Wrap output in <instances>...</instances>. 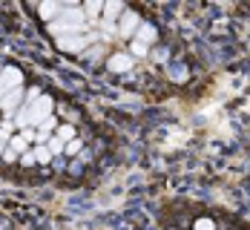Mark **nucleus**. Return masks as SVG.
I'll list each match as a JSON object with an SVG mask.
<instances>
[{"instance_id": "obj_1", "label": "nucleus", "mask_w": 250, "mask_h": 230, "mask_svg": "<svg viewBox=\"0 0 250 230\" xmlns=\"http://www.w3.org/2000/svg\"><path fill=\"white\" fill-rule=\"evenodd\" d=\"M46 29H49L55 38H63V35H81V32L86 29V15H83V9H81V6L61 9V15H58Z\"/></svg>"}, {"instance_id": "obj_2", "label": "nucleus", "mask_w": 250, "mask_h": 230, "mask_svg": "<svg viewBox=\"0 0 250 230\" xmlns=\"http://www.w3.org/2000/svg\"><path fill=\"white\" fill-rule=\"evenodd\" d=\"M52 109H55V101H52L49 95H41V98L32 104V106H26L29 127H41V124H43V121L52 115Z\"/></svg>"}, {"instance_id": "obj_3", "label": "nucleus", "mask_w": 250, "mask_h": 230, "mask_svg": "<svg viewBox=\"0 0 250 230\" xmlns=\"http://www.w3.org/2000/svg\"><path fill=\"white\" fill-rule=\"evenodd\" d=\"M18 86H23V72L15 69V66H3V69H0V101H3L12 89H18Z\"/></svg>"}, {"instance_id": "obj_4", "label": "nucleus", "mask_w": 250, "mask_h": 230, "mask_svg": "<svg viewBox=\"0 0 250 230\" xmlns=\"http://www.w3.org/2000/svg\"><path fill=\"white\" fill-rule=\"evenodd\" d=\"M86 46H89L86 35H63V38H58V49L66 52V55H81Z\"/></svg>"}, {"instance_id": "obj_5", "label": "nucleus", "mask_w": 250, "mask_h": 230, "mask_svg": "<svg viewBox=\"0 0 250 230\" xmlns=\"http://www.w3.org/2000/svg\"><path fill=\"white\" fill-rule=\"evenodd\" d=\"M138 26H141L138 12H129V9H124V15H121V23H118V35H124V38H135Z\"/></svg>"}, {"instance_id": "obj_6", "label": "nucleus", "mask_w": 250, "mask_h": 230, "mask_svg": "<svg viewBox=\"0 0 250 230\" xmlns=\"http://www.w3.org/2000/svg\"><path fill=\"white\" fill-rule=\"evenodd\" d=\"M23 106V86H18V89H12L3 101H0V109L9 115V118H15V112Z\"/></svg>"}, {"instance_id": "obj_7", "label": "nucleus", "mask_w": 250, "mask_h": 230, "mask_svg": "<svg viewBox=\"0 0 250 230\" xmlns=\"http://www.w3.org/2000/svg\"><path fill=\"white\" fill-rule=\"evenodd\" d=\"M109 69H112V72H129V69H132V55L115 52V55L109 58Z\"/></svg>"}, {"instance_id": "obj_8", "label": "nucleus", "mask_w": 250, "mask_h": 230, "mask_svg": "<svg viewBox=\"0 0 250 230\" xmlns=\"http://www.w3.org/2000/svg\"><path fill=\"white\" fill-rule=\"evenodd\" d=\"M61 9H63L61 3H55V0H46V3H41V6H38V15H41L46 23H52V21L61 15Z\"/></svg>"}, {"instance_id": "obj_9", "label": "nucleus", "mask_w": 250, "mask_h": 230, "mask_svg": "<svg viewBox=\"0 0 250 230\" xmlns=\"http://www.w3.org/2000/svg\"><path fill=\"white\" fill-rule=\"evenodd\" d=\"M132 41H138V43L150 46L152 41H155V26H150V23H141V26H138V32H135V38H132Z\"/></svg>"}, {"instance_id": "obj_10", "label": "nucleus", "mask_w": 250, "mask_h": 230, "mask_svg": "<svg viewBox=\"0 0 250 230\" xmlns=\"http://www.w3.org/2000/svg\"><path fill=\"white\" fill-rule=\"evenodd\" d=\"M104 21H109V23H115V18H121L124 15V3H118V0H109V3H104Z\"/></svg>"}, {"instance_id": "obj_11", "label": "nucleus", "mask_w": 250, "mask_h": 230, "mask_svg": "<svg viewBox=\"0 0 250 230\" xmlns=\"http://www.w3.org/2000/svg\"><path fill=\"white\" fill-rule=\"evenodd\" d=\"M101 12H104V3H101V0H89V3L83 6V15H86V18L92 21V26H95V21H98Z\"/></svg>"}, {"instance_id": "obj_12", "label": "nucleus", "mask_w": 250, "mask_h": 230, "mask_svg": "<svg viewBox=\"0 0 250 230\" xmlns=\"http://www.w3.org/2000/svg\"><path fill=\"white\" fill-rule=\"evenodd\" d=\"M9 150H15L18 155H23L26 150H29V141H26L23 135L18 132V135H12V138H9Z\"/></svg>"}, {"instance_id": "obj_13", "label": "nucleus", "mask_w": 250, "mask_h": 230, "mask_svg": "<svg viewBox=\"0 0 250 230\" xmlns=\"http://www.w3.org/2000/svg\"><path fill=\"white\" fill-rule=\"evenodd\" d=\"M55 135H58V138H61L63 144H69V141L75 138V127H72V124H63V127L55 129Z\"/></svg>"}, {"instance_id": "obj_14", "label": "nucleus", "mask_w": 250, "mask_h": 230, "mask_svg": "<svg viewBox=\"0 0 250 230\" xmlns=\"http://www.w3.org/2000/svg\"><path fill=\"white\" fill-rule=\"evenodd\" d=\"M32 153H35V161H38V164H49L52 161V153L46 150V144H38Z\"/></svg>"}, {"instance_id": "obj_15", "label": "nucleus", "mask_w": 250, "mask_h": 230, "mask_svg": "<svg viewBox=\"0 0 250 230\" xmlns=\"http://www.w3.org/2000/svg\"><path fill=\"white\" fill-rule=\"evenodd\" d=\"M63 147H66V144H63V141H61V138H58V135H49V141H46V150H49L52 155L63 153Z\"/></svg>"}, {"instance_id": "obj_16", "label": "nucleus", "mask_w": 250, "mask_h": 230, "mask_svg": "<svg viewBox=\"0 0 250 230\" xmlns=\"http://www.w3.org/2000/svg\"><path fill=\"white\" fill-rule=\"evenodd\" d=\"M81 150H83V141H81V138H72V141L63 147V153H66V155H78Z\"/></svg>"}, {"instance_id": "obj_17", "label": "nucleus", "mask_w": 250, "mask_h": 230, "mask_svg": "<svg viewBox=\"0 0 250 230\" xmlns=\"http://www.w3.org/2000/svg\"><path fill=\"white\" fill-rule=\"evenodd\" d=\"M196 230H216V225H213V219H196Z\"/></svg>"}, {"instance_id": "obj_18", "label": "nucleus", "mask_w": 250, "mask_h": 230, "mask_svg": "<svg viewBox=\"0 0 250 230\" xmlns=\"http://www.w3.org/2000/svg\"><path fill=\"white\" fill-rule=\"evenodd\" d=\"M18 161H21V164H23V167H32V164H38V161H35V153H32V150H26V153L21 155V158H18Z\"/></svg>"}, {"instance_id": "obj_19", "label": "nucleus", "mask_w": 250, "mask_h": 230, "mask_svg": "<svg viewBox=\"0 0 250 230\" xmlns=\"http://www.w3.org/2000/svg\"><path fill=\"white\" fill-rule=\"evenodd\" d=\"M132 55H135V58H144V55H147V46L138 43V41H132Z\"/></svg>"}, {"instance_id": "obj_20", "label": "nucleus", "mask_w": 250, "mask_h": 230, "mask_svg": "<svg viewBox=\"0 0 250 230\" xmlns=\"http://www.w3.org/2000/svg\"><path fill=\"white\" fill-rule=\"evenodd\" d=\"M3 158H6V161H18L21 155L15 153V150H9V147H6V150H3Z\"/></svg>"}, {"instance_id": "obj_21", "label": "nucleus", "mask_w": 250, "mask_h": 230, "mask_svg": "<svg viewBox=\"0 0 250 230\" xmlns=\"http://www.w3.org/2000/svg\"><path fill=\"white\" fill-rule=\"evenodd\" d=\"M3 150H6V141H0V158H3Z\"/></svg>"}]
</instances>
